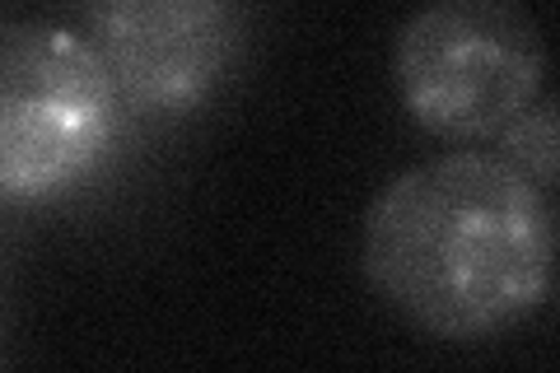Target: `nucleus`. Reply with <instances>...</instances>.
<instances>
[{"label":"nucleus","instance_id":"nucleus-3","mask_svg":"<svg viewBox=\"0 0 560 373\" xmlns=\"http://www.w3.org/2000/svg\"><path fill=\"white\" fill-rule=\"evenodd\" d=\"M393 84L425 136L471 145L547 94V43L523 0H430L397 28Z\"/></svg>","mask_w":560,"mask_h":373},{"label":"nucleus","instance_id":"nucleus-4","mask_svg":"<svg viewBox=\"0 0 560 373\" xmlns=\"http://www.w3.org/2000/svg\"><path fill=\"white\" fill-rule=\"evenodd\" d=\"M84 28L121 103L150 117L197 113L243 51L238 0H84Z\"/></svg>","mask_w":560,"mask_h":373},{"label":"nucleus","instance_id":"nucleus-5","mask_svg":"<svg viewBox=\"0 0 560 373\" xmlns=\"http://www.w3.org/2000/svg\"><path fill=\"white\" fill-rule=\"evenodd\" d=\"M500 145H504V159L514 168H523L533 177L541 191L556 187V103L541 94L533 108H523L510 127L500 131Z\"/></svg>","mask_w":560,"mask_h":373},{"label":"nucleus","instance_id":"nucleus-2","mask_svg":"<svg viewBox=\"0 0 560 373\" xmlns=\"http://www.w3.org/2000/svg\"><path fill=\"white\" fill-rule=\"evenodd\" d=\"M121 94L84 33L0 20V210L75 197L113 159Z\"/></svg>","mask_w":560,"mask_h":373},{"label":"nucleus","instance_id":"nucleus-1","mask_svg":"<svg viewBox=\"0 0 560 373\" xmlns=\"http://www.w3.org/2000/svg\"><path fill=\"white\" fill-rule=\"evenodd\" d=\"M360 266L370 290L416 331L453 346L490 341L551 299V191L504 154H434L370 201Z\"/></svg>","mask_w":560,"mask_h":373}]
</instances>
